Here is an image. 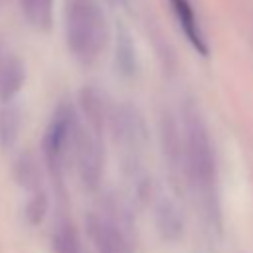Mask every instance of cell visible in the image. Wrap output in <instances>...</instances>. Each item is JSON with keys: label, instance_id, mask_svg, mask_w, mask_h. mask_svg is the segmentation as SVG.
<instances>
[{"label": "cell", "instance_id": "7c38bea8", "mask_svg": "<svg viewBox=\"0 0 253 253\" xmlns=\"http://www.w3.org/2000/svg\"><path fill=\"white\" fill-rule=\"evenodd\" d=\"M45 210H47V200H45V194L40 190V188H34L28 202H26V217L30 223H40L45 215Z\"/></svg>", "mask_w": 253, "mask_h": 253}, {"label": "cell", "instance_id": "5b68a950", "mask_svg": "<svg viewBox=\"0 0 253 253\" xmlns=\"http://www.w3.org/2000/svg\"><path fill=\"white\" fill-rule=\"evenodd\" d=\"M75 148V162L79 176L85 186L95 188L101 178V144H99V130L89 126V130L79 128L75 130L73 138Z\"/></svg>", "mask_w": 253, "mask_h": 253}, {"label": "cell", "instance_id": "8992f818", "mask_svg": "<svg viewBox=\"0 0 253 253\" xmlns=\"http://www.w3.org/2000/svg\"><path fill=\"white\" fill-rule=\"evenodd\" d=\"M111 125H113L117 144H121L123 148H128V152L130 154L134 152L136 156L146 142V128L136 109L126 105L119 107L111 117Z\"/></svg>", "mask_w": 253, "mask_h": 253}, {"label": "cell", "instance_id": "52a82bcc", "mask_svg": "<svg viewBox=\"0 0 253 253\" xmlns=\"http://www.w3.org/2000/svg\"><path fill=\"white\" fill-rule=\"evenodd\" d=\"M26 71L16 55H2L0 63V101L8 103L22 89Z\"/></svg>", "mask_w": 253, "mask_h": 253}, {"label": "cell", "instance_id": "4fadbf2b", "mask_svg": "<svg viewBox=\"0 0 253 253\" xmlns=\"http://www.w3.org/2000/svg\"><path fill=\"white\" fill-rule=\"evenodd\" d=\"M18 2H20V8H22V14L34 26H42L43 28V22H42V2L40 0H18Z\"/></svg>", "mask_w": 253, "mask_h": 253}, {"label": "cell", "instance_id": "30bf717a", "mask_svg": "<svg viewBox=\"0 0 253 253\" xmlns=\"http://www.w3.org/2000/svg\"><path fill=\"white\" fill-rule=\"evenodd\" d=\"M156 225L164 239H176L182 233V215L168 200H162L156 208Z\"/></svg>", "mask_w": 253, "mask_h": 253}, {"label": "cell", "instance_id": "ba28073f", "mask_svg": "<svg viewBox=\"0 0 253 253\" xmlns=\"http://www.w3.org/2000/svg\"><path fill=\"white\" fill-rule=\"evenodd\" d=\"M172 4V10L176 14V20L182 28V32L186 34V38L190 40V43L200 51V53H208V45H206V40L200 32V26L196 22V16H194V8L190 4V0H170Z\"/></svg>", "mask_w": 253, "mask_h": 253}, {"label": "cell", "instance_id": "9c48e42d", "mask_svg": "<svg viewBox=\"0 0 253 253\" xmlns=\"http://www.w3.org/2000/svg\"><path fill=\"white\" fill-rule=\"evenodd\" d=\"M51 245H53V253H83L79 233L75 225L67 219L57 221V225L53 227Z\"/></svg>", "mask_w": 253, "mask_h": 253}, {"label": "cell", "instance_id": "9a60e30c", "mask_svg": "<svg viewBox=\"0 0 253 253\" xmlns=\"http://www.w3.org/2000/svg\"><path fill=\"white\" fill-rule=\"evenodd\" d=\"M0 63H2V53H0Z\"/></svg>", "mask_w": 253, "mask_h": 253}, {"label": "cell", "instance_id": "7a4b0ae2", "mask_svg": "<svg viewBox=\"0 0 253 253\" xmlns=\"http://www.w3.org/2000/svg\"><path fill=\"white\" fill-rule=\"evenodd\" d=\"M65 40L81 63H93L107 43V22L97 0H65Z\"/></svg>", "mask_w": 253, "mask_h": 253}, {"label": "cell", "instance_id": "277c9868", "mask_svg": "<svg viewBox=\"0 0 253 253\" xmlns=\"http://www.w3.org/2000/svg\"><path fill=\"white\" fill-rule=\"evenodd\" d=\"M77 125L79 123H77V119L73 115V109L67 107V105H61L55 111L47 130H45L43 156H45V162H47V166H49V170H51V174L55 178H61L65 154L73 144Z\"/></svg>", "mask_w": 253, "mask_h": 253}, {"label": "cell", "instance_id": "5bb4252c", "mask_svg": "<svg viewBox=\"0 0 253 253\" xmlns=\"http://www.w3.org/2000/svg\"><path fill=\"white\" fill-rule=\"evenodd\" d=\"M111 2H115V4H121V2H125V0H111Z\"/></svg>", "mask_w": 253, "mask_h": 253}, {"label": "cell", "instance_id": "8fae6325", "mask_svg": "<svg viewBox=\"0 0 253 253\" xmlns=\"http://www.w3.org/2000/svg\"><path fill=\"white\" fill-rule=\"evenodd\" d=\"M20 130V117L14 107L0 109V144L12 146Z\"/></svg>", "mask_w": 253, "mask_h": 253}, {"label": "cell", "instance_id": "3957f363", "mask_svg": "<svg viewBox=\"0 0 253 253\" xmlns=\"http://www.w3.org/2000/svg\"><path fill=\"white\" fill-rule=\"evenodd\" d=\"M89 241L97 253H134L126 215L119 208L105 206L85 217Z\"/></svg>", "mask_w": 253, "mask_h": 253}, {"label": "cell", "instance_id": "6da1fadb", "mask_svg": "<svg viewBox=\"0 0 253 253\" xmlns=\"http://www.w3.org/2000/svg\"><path fill=\"white\" fill-rule=\"evenodd\" d=\"M182 170L204 204L213 215L217 206V168L215 152L208 126L194 105H186L182 113Z\"/></svg>", "mask_w": 253, "mask_h": 253}]
</instances>
